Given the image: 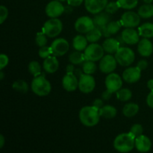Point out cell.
<instances>
[{
  "instance_id": "f5cc1de1",
  "label": "cell",
  "mask_w": 153,
  "mask_h": 153,
  "mask_svg": "<svg viewBox=\"0 0 153 153\" xmlns=\"http://www.w3.org/2000/svg\"><path fill=\"white\" fill-rule=\"evenodd\" d=\"M4 73L2 72V70H1V72H0V80H2V79H4Z\"/></svg>"
},
{
  "instance_id": "ba28073f",
  "label": "cell",
  "mask_w": 153,
  "mask_h": 153,
  "mask_svg": "<svg viewBox=\"0 0 153 153\" xmlns=\"http://www.w3.org/2000/svg\"><path fill=\"white\" fill-rule=\"evenodd\" d=\"M96 87L95 79L90 74H82L79 79V89L84 94H90Z\"/></svg>"
},
{
  "instance_id": "f35d334b",
  "label": "cell",
  "mask_w": 153,
  "mask_h": 153,
  "mask_svg": "<svg viewBox=\"0 0 153 153\" xmlns=\"http://www.w3.org/2000/svg\"><path fill=\"white\" fill-rule=\"evenodd\" d=\"M119 8L120 5L117 1H111V2L108 3L105 10L110 14H113V13H116Z\"/></svg>"
},
{
  "instance_id": "8d00e7d4",
  "label": "cell",
  "mask_w": 153,
  "mask_h": 153,
  "mask_svg": "<svg viewBox=\"0 0 153 153\" xmlns=\"http://www.w3.org/2000/svg\"><path fill=\"white\" fill-rule=\"evenodd\" d=\"M130 133L134 136V137H137L139 136L142 135L143 132V128L140 124H134L130 128Z\"/></svg>"
},
{
  "instance_id": "7a4b0ae2",
  "label": "cell",
  "mask_w": 153,
  "mask_h": 153,
  "mask_svg": "<svg viewBox=\"0 0 153 153\" xmlns=\"http://www.w3.org/2000/svg\"><path fill=\"white\" fill-rule=\"evenodd\" d=\"M114 147L119 152H131L135 147V137L130 132L118 134L114 140Z\"/></svg>"
},
{
  "instance_id": "f1b7e54d",
  "label": "cell",
  "mask_w": 153,
  "mask_h": 153,
  "mask_svg": "<svg viewBox=\"0 0 153 153\" xmlns=\"http://www.w3.org/2000/svg\"><path fill=\"white\" fill-rule=\"evenodd\" d=\"M137 13L140 18L147 19L153 16V5L152 4H145L140 6L138 9Z\"/></svg>"
},
{
  "instance_id": "7c38bea8",
  "label": "cell",
  "mask_w": 153,
  "mask_h": 153,
  "mask_svg": "<svg viewBox=\"0 0 153 153\" xmlns=\"http://www.w3.org/2000/svg\"><path fill=\"white\" fill-rule=\"evenodd\" d=\"M105 84L106 89L113 93H116L122 88L123 80L117 73H111L106 76Z\"/></svg>"
},
{
  "instance_id": "603a6c76",
  "label": "cell",
  "mask_w": 153,
  "mask_h": 153,
  "mask_svg": "<svg viewBox=\"0 0 153 153\" xmlns=\"http://www.w3.org/2000/svg\"><path fill=\"white\" fill-rule=\"evenodd\" d=\"M122 24L120 21H112L110 22L105 28L101 30L102 35L105 37H110L111 35L117 34L118 31L120 30Z\"/></svg>"
},
{
  "instance_id": "74e56055",
  "label": "cell",
  "mask_w": 153,
  "mask_h": 153,
  "mask_svg": "<svg viewBox=\"0 0 153 153\" xmlns=\"http://www.w3.org/2000/svg\"><path fill=\"white\" fill-rule=\"evenodd\" d=\"M52 54V50L51 46H43V47H40V49H39V52H38V55L41 58L46 59V58L50 56Z\"/></svg>"
},
{
  "instance_id": "5bb4252c",
  "label": "cell",
  "mask_w": 153,
  "mask_h": 153,
  "mask_svg": "<svg viewBox=\"0 0 153 153\" xmlns=\"http://www.w3.org/2000/svg\"><path fill=\"white\" fill-rule=\"evenodd\" d=\"M108 0H85L86 10L92 14H97L105 10Z\"/></svg>"
},
{
  "instance_id": "f546056e",
  "label": "cell",
  "mask_w": 153,
  "mask_h": 153,
  "mask_svg": "<svg viewBox=\"0 0 153 153\" xmlns=\"http://www.w3.org/2000/svg\"><path fill=\"white\" fill-rule=\"evenodd\" d=\"M69 61L71 64H74V65H78V64H83L86 60H85V55L82 52H81V51L76 50L70 55Z\"/></svg>"
},
{
  "instance_id": "83f0119b",
  "label": "cell",
  "mask_w": 153,
  "mask_h": 153,
  "mask_svg": "<svg viewBox=\"0 0 153 153\" xmlns=\"http://www.w3.org/2000/svg\"><path fill=\"white\" fill-rule=\"evenodd\" d=\"M102 36V32L101 30L97 27H94L92 30L87 33L85 37L90 43H97L101 39Z\"/></svg>"
},
{
  "instance_id": "d4e9b609",
  "label": "cell",
  "mask_w": 153,
  "mask_h": 153,
  "mask_svg": "<svg viewBox=\"0 0 153 153\" xmlns=\"http://www.w3.org/2000/svg\"><path fill=\"white\" fill-rule=\"evenodd\" d=\"M117 111L114 106L108 105H104L100 109V114L102 117L105 119H113L116 117Z\"/></svg>"
},
{
  "instance_id": "4dcf8cb0",
  "label": "cell",
  "mask_w": 153,
  "mask_h": 153,
  "mask_svg": "<svg viewBox=\"0 0 153 153\" xmlns=\"http://www.w3.org/2000/svg\"><path fill=\"white\" fill-rule=\"evenodd\" d=\"M12 88L13 90L16 91V92H19L20 94H26L28 91V85L25 81L24 80H16L12 85Z\"/></svg>"
},
{
  "instance_id": "8992f818",
  "label": "cell",
  "mask_w": 153,
  "mask_h": 153,
  "mask_svg": "<svg viewBox=\"0 0 153 153\" xmlns=\"http://www.w3.org/2000/svg\"><path fill=\"white\" fill-rule=\"evenodd\" d=\"M105 50L102 46L97 43H91L88 45L84 52L85 60L91 61H98L102 58L104 56Z\"/></svg>"
},
{
  "instance_id": "bcb514c9",
  "label": "cell",
  "mask_w": 153,
  "mask_h": 153,
  "mask_svg": "<svg viewBox=\"0 0 153 153\" xmlns=\"http://www.w3.org/2000/svg\"><path fill=\"white\" fill-rule=\"evenodd\" d=\"M146 103H147V105L149 107L153 108V91H151V92L149 93V95L147 96V98H146Z\"/></svg>"
},
{
  "instance_id": "d6a6232c",
  "label": "cell",
  "mask_w": 153,
  "mask_h": 153,
  "mask_svg": "<svg viewBox=\"0 0 153 153\" xmlns=\"http://www.w3.org/2000/svg\"><path fill=\"white\" fill-rule=\"evenodd\" d=\"M97 69V64H95L94 61H88V60H86V61H85V62L83 63L82 70H83L84 73L92 75L96 73Z\"/></svg>"
},
{
  "instance_id": "44dd1931",
  "label": "cell",
  "mask_w": 153,
  "mask_h": 153,
  "mask_svg": "<svg viewBox=\"0 0 153 153\" xmlns=\"http://www.w3.org/2000/svg\"><path fill=\"white\" fill-rule=\"evenodd\" d=\"M43 70L48 73H54L59 68V61L57 59L56 56H49L44 59L43 64Z\"/></svg>"
},
{
  "instance_id": "d6986e66",
  "label": "cell",
  "mask_w": 153,
  "mask_h": 153,
  "mask_svg": "<svg viewBox=\"0 0 153 153\" xmlns=\"http://www.w3.org/2000/svg\"><path fill=\"white\" fill-rule=\"evenodd\" d=\"M152 147V142L150 139L146 135L139 136L135 138V148L140 152H149Z\"/></svg>"
},
{
  "instance_id": "681fc988",
  "label": "cell",
  "mask_w": 153,
  "mask_h": 153,
  "mask_svg": "<svg viewBox=\"0 0 153 153\" xmlns=\"http://www.w3.org/2000/svg\"><path fill=\"white\" fill-rule=\"evenodd\" d=\"M4 145V137L3 134H0V148H3Z\"/></svg>"
},
{
  "instance_id": "ab89813d",
  "label": "cell",
  "mask_w": 153,
  "mask_h": 153,
  "mask_svg": "<svg viewBox=\"0 0 153 153\" xmlns=\"http://www.w3.org/2000/svg\"><path fill=\"white\" fill-rule=\"evenodd\" d=\"M8 16V10L4 5L0 6V24H2Z\"/></svg>"
},
{
  "instance_id": "c3c4849f",
  "label": "cell",
  "mask_w": 153,
  "mask_h": 153,
  "mask_svg": "<svg viewBox=\"0 0 153 153\" xmlns=\"http://www.w3.org/2000/svg\"><path fill=\"white\" fill-rule=\"evenodd\" d=\"M73 6L70 5L69 4L68 6H65V10H64V13H71L73 12Z\"/></svg>"
},
{
  "instance_id": "e575fe53",
  "label": "cell",
  "mask_w": 153,
  "mask_h": 153,
  "mask_svg": "<svg viewBox=\"0 0 153 153\" xmlns=\"http://www.w3.org/2000/svg\"><path fill=\"white\" fill-rule=\"evenodd\" d=\"M28 71L35 77L41 74V65L36 61H32L28 64Z\"/></svg>"
},
{
  "instance_id": "11a10c76",
  "label": "cell",
  "mask_w": 153,
  "mask_h": 153,
  "mask_svg": "<svg viewBox=\"0 0 153 153\" xmlns=\"http://www.w3.org/2000/svg\"><path fill=\"white\" fill-rule=\"evenodd\" d=\"M58 1H65V0H58Z\"/></svg>"
},
{
  "instance_id": "4316f807",
  "label": "cell",
  "mask_w": 153,
  "mask_h": 153,
  "mask_svg": "<svg viewBox=\"0 0 153 153\" xmlns=\"http://www.w3.org/2000/svg\"><path fill=\"white\" fill-rule=\"evenodd\" d=\"M138 33L143 38H152L153 37V23H143L138 28Z\"/></svg>"
},
{
  "instance_id": "7dc6e473",
  "label": "cell",
  "mask_w": 153,
  "mask_h": 153,
  "mask_svg": "<svg viewBox=\"0 0 153 153\" xmlns=\"http://www.w3.org/2000/svg\"><path fill=\"white\" fill-rule=\"evenodd\" d=\"M75 67H74V64H71L70 63V64L67 66V68H66V70H67V73H73L75 72Z\"/></svg>"
},
{
  "instance_id": "ffe728a7",
  "label": "cell",
  "mask_w": 153,
  "mask_h": 153,
  "mask_svg": "<svg viewBox=\"0 0 153 153\" xmlns=\"http://www.w3.org/2000/svg\"><path fill=\"white\" fill-rule=\"evenodd\" d=\"M93 19H94L95 27L100 28V30H102L111 22L110 13H108L106 11H102L100 13L95 14V16L93 18Z\"/></svg>"
},
{
  "instance_id": "f907efd6",
  "label": "cell",
  "mask_w": 153,
  "mask_h": 153,
  "mask_svg": "<svg viewBox=\"0 0 153 153\" xmlns=\"http://www.w3.org/2000/svg\"><path fill=\"white\" fill-rule=\"evenodd\" d=\"M147 87L150 91H153V79H150L147 82Z\"/></svg>"
},
{
  "instance_id": "e0dca14e",
  "label": "cell",
  "mask_w": 153,
  "mask_h": 153,
  "mask_svg": "<svg viewBox=\"0 0 153 153\" xmlns=\"http://www.w3.org/2000/svg\"><path fill=\"white\" fill-rule=\"evenodd\" d=\"M62 86L68 92L74 91L79 88V80L74 73H67L63 77Z\"/></svg>"
},
{
  "instance_id": "2e32d148",
  "label": "cell",
  "mask_w": 153,
  "mask_h": 153,
  "mask_svg": "<svg viewBox=\"0 0 153 153\" xmlns=\"http://www.w3.org/2000/svg\"><path fill=\"white\" fill-rule=\"evenodd\" d=\"M139 33L134 28H126L121 33V37L126 44L134 45L140 41Z\"/></svg>"
},
{
  "instance_id": "9c48e42d",
  "label": "cell",
  "mask_w": 153,
  "mask_h": 153,
  "mask_svg": "<svg viewBox=\"0 0 153 153\" xmlns=\"http://www.w3.org/2000/svg\"><path fill=\"white\" fill-rule=\"evenodd\" d=\"M120 22L122 24V26L126 27V28H135L138 26L140 24V16H139L138 13L128 10L122 15Z\"/></svg>"
},
{
  "instance_id": "277c9868",
  "label": "cell",
  "mask_w": 153,
  "mask_h": 153,
  "mask_svg": "<svg viewBox=\"0 0 153 153\" xmlns=\"http://www.w3.org/2000/svg\"><path fill=\"white\" fill-rule=\"evenodd\" d=\"M114 57L118 64L123 67L130 66L135 59V55L132 49L125 46H120L114 54Z\"/></svg>"
},
{
  "instance_id": "60d3db41",
  "label": "cell",
  "mask_w": 153,
  "mask_h": 153,
  "mask_svg": "<svg viewBox=\"0 0 153 153\" xmlns=\"http://www.w3.org/2000/svg\"><path fill=\"white\" fill-rule=\"evenodd\" d=\"M9 58L5 54H1L0 55V70H2L8 64Z\"/></svg>"
},
{
  "instance_id": "52a82bcc",
  "label": "cell",
  "mask_w": 153,
  "mask_h": 153,
  "mask_svg": "<svg viewBox=\"0 0 153 153\" xmlns=\"http://www.w3.org/2000/svg\"><path fill=\"white\" fill-rule=\"evenodd\" d=\"M75 29L80 34H87L95 27L94 19L88 16H80L75 22Z\"/></svg>"
},
{
  "instance_id": "9a60e30c",
  "label": "cell",
  "mask_w": 153,
  "mask_h": 153,
  "mask_svg": "<svg viewBox=\"0 0 153 153\" xmlns=\"http://www.w3.org/2000/svg\"><path fill=\"white\" fill-rule=\"evenodd\" d=\"M140 77H141V70L137 67H128L123 73V79L127 83H136L140 80Z\"/></svg>"
},
{
  "instance_id": "3957f363",
  "label": "cell",
  "mask_w": 153,
  "mask_h": 153,
  "mask_svg": "<svg viewBox=\"0 0 153 153\" xmlns=\"http://www.w3.org/2000/svg\"><path fill=\"white\" fill-rule=\"evenodd\" d=\"M31 88L33 93L39 97H46L49 95L52 90L50 82L46 79L45 75L42 73L34 78L31 82Z\"/></svg>"
},
{
  "instance_id": "cb8c5ba5",
  "label": "cell",
  "mask_w": 153,
  "mask_h": 153,
  "mask_svg": "<svg viewBox=\"0 0 153 153\" xmlns=\"http://www.w3.org/2000/svg\"><path fill=\"white\" fill-rule=\"evenodd\" d=\"M88 40L84 35L79 34L76 35L73 40V46L76 50L77 51H85L87 48Z\"/></svg>"
},
{
  "instance_id": "b9f144b4",
  "label": "cell",
  "mask_w": 153,
  "mask_h": 153,
  "mask_svg": "<svg viewBox=\"0 0 153 153\" xmlns=\"http://www.w3.org/2000/svg\"><path fill=\"white\" fill-rule=\"evenodd\" d=\"M92 105L100 110L101 108H102L103 106H104V102H103L102 99H96V100L93 102Z\"/></svg>"
},
{
  "instance_id": "d590c367",
  "label": "cell",
  "mask_w": 153,
  "mask_h": 153,
  "mask_svg": "<svg viewBox=\"0 0 153 153\" xmlns=\"http://www.w3.org/2000/svg\"><path fill=\"white\" fill-rule=\"evenodd\" d=\"M35 42L36 44L39 47H43V46H46V43H47V36L43 31L41 32H38L37 35H36Z\"/></svg>"
},
{
  "instance_id": "836d02e7",
  "label": "cell",
  "mask_w": 153,
  "mask_h": 153,
  "mask_svg": "<svg viewBox=\"0 0 153 153\" xmlns=\"http://www.w3.org/2000/svg\"><path fill=\"white\" fill-rule=\"evenodd\" d=\"M117 1L119 4L120 7L126 10H131L134 8L138 3V0H117Z\"/></svg>"
},
{
  "instance_id": "5b68a950",
  "label": "cell",
  "mask_w": 153,
  "mask_h": 153,
  "mask_svg": "<svg viewBox=\"0 0 153 153\" xmlns=\"http://www.w3.org/2000/svg\"><path fill=\"white\" fill-rule=\"evenodd\" d=\"M62 22L58 18H50L45 22L42 28V31L50 38H53L59 35L62 31Z\"/></svg>"
},
{
  "instance_id": "7bdbcfd3",
  "label": "cell",
  "mask_w": 153,
  "mask_h": 153,
  "mask_svg": "<svg viewBox=\"0 0 153 153\" xmlns=\"http://www.w3.org/2000/svg\"><path fill=\"white\" fill-rule=\"evenodd\" d=\"M114 94L113 92H111V91H109V90L106 89L105 91L102 94V99L103 100H105V101L109 100L111 98L112 94Z\"/></svg>"
},
{
  "instance_id": "db71d44e",
  "label": "cell",
  "mask_w": 153,
  "mask_h": 153,
  "mask_svg": "<svg viewBox=\"0 0 153 153\" xmlns=\"http://www.w3.org/2000/svg\"><path fill=\"white\" fill-rule=\"evenodd\" d=\"M146 4H152L153 0H143Z\"/></svg>"
},
{
  "instance_id": "f6af8a7d",
  "label": "cell",
  "mask_w": 153,
  "mask_h": 153,
  "mask_svg": "<svg viewBox=\"0 0 153 153\" xmlns=\"http://www.w3.org/2000/svg\"><path fill=\"white\" fill-rule=\"evenodd\" d=\"M67 3L73 7H78L83 3L84 0H67Z\"/></svg>"
},
{
  "instance_id": "6da1fadb",
  "label": "cell",
  "mask_w": 153,
  "mask_h": 153,
  "mask_svg": "<svg viewBox=\"0 0 153 153\" xmlns=\"http://www.w3.org/2000/svg\"><path fill=\"white\" fill-rule=\"evenodd\" d=\"M79 120L84 126L93 127L99 123L100 120V110L94 106H85L79 111Z\"/></svg>"
},
{
  "instance_id": "ac0fdd59",
  "label": "cell",
  "mask_w": 153,
  "mask_h": 153,
  "mask_svg": "<svg viewBox=\"0 0 153 153\" xmlns=\"http://www.w3.org/2000/svg\"><path fill=\"white\" fill-rule=\"evenodd\" d=\"M137 52L141 56L149 57L153 52V45L149 38H143L138 42Z\"/></svg>"
},
{
  "instance_id": "ee69618b",
  "label": "cell",
  "mask_w": 153,
  "mask_h": 153,
  "mask_svg": "<svg viewBox=\"0 0 153 153\" xmlns=\"http://www.w3.org/2000/svg\"><path fill=\"white\" fill-rule=\"evenodd\" d=\"M137 67H138L141 71H143V70H145L148 67V62L146 60H140V61H139V62L137 63Z\"/></svg>"
},
{
  "instance_id": "1f68e13d",
  "label": "cell",
  "mask_w": 153,
  "mask_h": 153,
  "mask_svg": "<svg viewBox=\"0 0 153 153\" xmlns=\"http://www.w3.org/2000/svg\"><path fill=\"white\" fill-rule=\"evenodd\" d=\"M117 97L122 102H127L132 97V92L128 88H121L116 92Z\"/></svg>"
},
{
  "instance_id": "4fadbf2b",
  "label": "cell",
  "mask_w": 153,
  "mask_h": 153,
  "mask_svg": "<svg viewBox=\"0 0 153 153\" xmlns=\"http://www.w3.org/2000/svg\"><path fill=\"white\" fill-rule=\"evenodd\" d=\"M52 54L55 56H63L68 52L70 44L68 41L64 38L55 39L51 44Z\"/></svg>"
},
{
  "instance_id": "8fae6325",
  "label": "cell",
  "mask_w": 153,
  "mask_h": 153,
  "mask_svg": "<svg viewBox=\"0 0 153 153\" xmlns=\"http://www.w3.org/2000/svg\"><path fill=\"white\" fill-rule=\"evenodd\" d=\"M65 6L58 0H53L47 4L45 8L46 14L50 18H58L64 13Z\"/></svg>"
},
{
  "instance_id": "7402d4cb",
  "label": "cell",
  "mask_w": 153,
  "mask_h": 153,
  "mask_svg": "<svg viewBox=\"0 0 153 153\" xmlns=\"http://www.w3.org/2000/svg\"><path fill=\"white\" fill-rule=\"evenodd\" d=\"M102 47L104 49L105 52L112 55V54L116 53L117 51L120 49V43L117 39L107 37V39L105 40L104 42H103Z\"/></svg>"
},
{
  "instance_id": "30bf717a",
  "label": "cell",
  "mask_w": 153,
  "mask_h": 153,
  "mask_svg": "<svg viewBox=\"0 0 153 153\" xmlns=\"http://www.w3.org/2000/svg\"><path fill=\"white\" fill-rule=\"evenodd\" d=\"M117 64L118 63L115 57L109 54V55L102 57V58L100 60L99 67H100V70L102 73L109 74L114 71L115 69L117 68Z\"/></svg>"
},
{
  "instance_id": "484cf974",
  "label": "cell",
  "mask_w": 153,
  "mask_h": 153,
  "mask_svg": "<svg viewBox=\"0 0 153 153\" xmlns=\"http://www.w3.org/2000/svg\"><path fill=\"white\" fill-rule=\"evenodd\" d=\"M139 111L138 105L134 102H130L126 105L123 108V114L125 117L128 118L133 117L135 116Z\"/></svg>"
},
{
  "instance_id": "816d5d0a",
  "label": "cell",
  "mask_w": 153,
  "mask_h": 153,
  "mask_svg": "<svg viewBox=\"0 0 153 153\" xmlns=\"http://www.w3.org/2000/svg\"><path fill=\"white\" fill-rule=\"evenodd\" d=\"M74 74L76 75V76H79V78L81 76H82V74H83V73H82V70H80V69H76V70H75V73H74Z\"/></svg>"
}]
</instances>
